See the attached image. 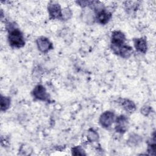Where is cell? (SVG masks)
I'll list each match as a JSON object with an SVG mask.
<instances>
[{"label":"cell","instance_id":"1","mask_svg":"<svg viewBox=\"0 0 156 156\" xmlns=\"http://www.w3.org/2000/svg\"><path fill=\"white\" fill-rule=\"evenodd\" d=\"M9 41L12 46L18 48L23 47L25 44L23 34L18 29L12 26L10 27Z\"/></svg>","mask_w":156,"mask_h":156},{"label":"cell","instance_id":"2","mask_svg":"<svg viewBox=\"0 0 156 156\" xmlns=\"http://www.w3.org/2000/svg\"><path fill=\"white\" fill-rule=\"evenodd\" d=\"M126 40L125 35L120 31H114L112 34L111 48L119 47L124 44Z\"/></svg>","mask_w":156,"mask_h":156},{"label":"cell","instance_id":"3","mask_svg":"<svg viewBox=\"0 0 156 156\" xmlns=\"http://www.w3.org/2000/svg\"><path fill=\"white\" fill-rule=\"evenodd\" d=\"M114 118L115 115L113 112L110 111H106L101 115L99 122L101 125L103 127L107 128L112 124L114 121Z\"/></svg>","mask_w":156,"mask_h":156},{"label":"cell","instance_id":"4","mask_svg":"<svg viewBox=\"0 0 156 156\" xmlns=\"http://www.w3.org/2000/svg\"><path fill=\"white\" fill-rule=\"evenodd\" d=\"M49 15L53 19L60 18L62 16V12L60 5L55 2H51L48 4V7Z\"/></svg>","mask_w":156,"mask_h":156},{"label":"cell","instance_id":"5","mask_svg":"<svg viewBox=\"0 0 156 156\" xmlns=\"http://www.w3.org/2000/svg\"><path fill=\"white\" fill-rule=\"evenodd\" d=\"M37 44L38 50L44 53L52 48V44L47 38L44 37H41L37 40Z\"/></svg>","mask_w":156,"mask_h":156},{"label":"cell","instance_id":"6","mask_svg":"<svg viewBox=\"0 0 156 156\" xmlns=\"http://www.w3.org/2000/svg\"><path fill=\"white\" fill-rule=\"evenodd\" d=\"M33 96L35 98L41 101H47L48 99V95L45 88L41 85H37L33 91Z\"/></svg>","mask_w":156,"mask_h":156},{"label":"cell","instance_id":"7","mask_svg":"<svg viewBox=\"0 0 156 156\" xmlns=\"http://www.w3.org/2000/svg\"><path fill=\"white\" fill-rule=\"evenodd\" d=\"M113 51L118 55H121L122 57L127 58H129L132 54L133 52V50H132V48H131L129 46L126 45V44H123L118 48H115L113 49H112Z\"/></svg>","mask_w":156,"mask_h":156},{"label":"cell","instance_id":"8","mask_svg":"<svg viewBox=\"0 0 156 156\" xmlns=\"http://www.w3.org/2000/svg\"><path fill=\"white\" fill-rule=\"evenodd\" d=\"M115 129L119 133H124L128 127V119L124 115H121L116 118Z\"/></svg>","mask_w":156,"mask_h":156},{"label":"cell","instance_id":"9","mask_svg":"<svg viewBox=\"0 0 156 156\" xmlns=\"http://www.w3.org/2000/svg\"><path fill=\"white\" fill-rule=\"evenodd\" d=\"M111 16H112L111 13L106 11L104 9L98 10L96 15V18L97 21L99 23L102 24H106L109 21Z\"/></svg>","mask_w":156,"mask_h":156},{"label":"cell","instance_id":"10","mask_svg":"<svg viewBox=\"0 0 156 156\" xmlns=\"http://www.w3.org/2000/svg\"><path fill=\"white\" fill-rule=\"evenodd\" d=\"M134 46L136 49L142 53H145L147 51V41L145 38H135L133 40Z\"/></svg>","mask_w":156,"mask_h":156},{"label":"cell","instance_id":"11","mask_svg":"<svg viewBox=\"0 0 156 156\" xmlns=\"http://www.w3.org/2000/svg\"><path fill=\"white\" fill-rule=\"evenodd\" d=\"M121 104L123 108L129 113H132L136 109L135 104H134L133 102H132L130 100L126 99H122Z\"/></svg>","mask_w":156,"mask_h":156},{"label":"cell","instance_id":"12","mask_svg":"<svg viewBox=\"0 0 156 156\" xmlns=\"http://www.w3.org/2000/svg\"><path fill=\"white\" fill-rule=\"evenodd\" d=\"M10 105V99L9 97L1 96V109L2 111L7 110Z\"/></svg>","mask_w":156,"mask_h":156},{"label":"cell","instance_id":"13","mask_svg":"<svg viewBox=\"0 0 156 156\" xmlns=\"http://www.w3.org/2000/svg\"><path fill=\"white\" fill-rule=\"evenodd\" d=\"M83 17L84 18V20H86L88 23H89L90 21L92 22L94 20V16L93 13L91 12V9H85L83 12Z\"/></svg>","mask_w":156,"mask_h":156},{"label":"cell","instance_id":"14","mask_svg":"<svg viewBox=\"0 0 156 156\" xmlns=\"http://www.w3.org/2000/svg\"><path fill=\"white\" fill-rule=\"evenodd\" d=\"M87 139L90 142L97 141L99 139V135L93 129H90L87 133Z\"/></svg>","mask_w":156,"mask_h":156},{"label":"cell","instance_id":"15","mask_svg":"<svg viewBox=\"0 0 156 156\" xmlns=\"http://www.w3.org/2000/svg\"><path fill=\"white\" fill-rule=\"evenodd\" d=\"M72 154L74 155H85L83 149L80 146H76L72 149Z\"/></svg>","mask_w":156,"mask_h":156},{"label":"cell","instance_id":"16","mask_svg":"<svg viewBox=\"0 0 156 156\" xmlns=\"http://www.w3.org/2000/svg\"><path fill=\"white\" fill-rule=\"evenodd\" d=\"M141 111H142L143 113H144L145 115H147L148 113H150L151 108H150L149 107H147V106L146 107H144Z\"/></svg>","mask_w":156,"mask_h":156}]
</instances>
